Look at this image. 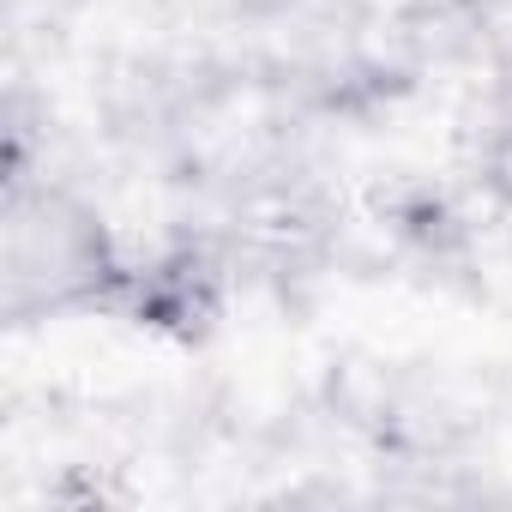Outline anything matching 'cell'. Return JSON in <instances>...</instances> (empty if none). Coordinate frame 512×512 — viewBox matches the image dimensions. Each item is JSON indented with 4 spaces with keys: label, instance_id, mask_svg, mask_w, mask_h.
Returning a JSON list of instances; mask_svg holds the SVG:
<instances>
[{
    "label": "cell",
    "instance_id": "obj_1",
    "mask_svg": "<svg viewBox=\"0 0 512 512\" xmlns=\"http://www.w3.org/2000/svg\"><path fill=\"white\" fill-rule=\"evenodd\" d=\"M121 253L103 211L67 181H37L13 169L7 193V314L25 326L31 314L103 302L121 284Z\"/></svg>",
    "mask_w": 512,
    "mask_h": 512
}]
</instances>
